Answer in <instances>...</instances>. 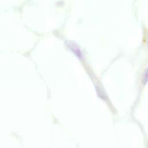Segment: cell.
<instances>
[{"mask_svg": "<svg viewBox=\"0 0 148 148\" xmlns=\"http://www.w3.org/2000/svg\"><path fill=\"white\" fill-rule=\"evenodd\" d=\"M143 83L145 85L147 81V69H145V71H144L143 73Z\"/></svg>", "mask_w": 148, "mask_h": 148, "instance_id": "obj_1", "label": "cell"}]
</instances>
